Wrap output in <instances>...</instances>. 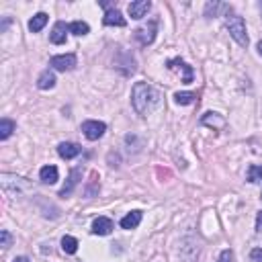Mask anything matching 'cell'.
I'll return each mask as SVG.
<instances>
[{"mask_svg":"<svg viewBox=\"0 0 262 262\" xmlns=\"http://www.w3.org/2000/svg\"><path fill=\"white\" fill-rule=\"evenodd\" d=\"M131 102L142 117H148L162 104V92L148 82H136L134 90H131Z\"/></svg>","mask_w":262,"mask_h":262,"instance_id":"cell-1","label":"cell"},{"mask_svg":"<svg viewBox=\"0 0 262 262\" xmlns=\"http://www.w3.org/2000/svg\"><path fill=\"white\" fill-rule=\"evenodd\" d=\"M226 27L230 31V35L238 41V46L246 48L248 46V35H246V23L242 16L238 14H232V16H226Z\"/></svg>","mask_w":262,"mask_h":262,"instance_id":"cell-2","label":"cell"},{"mask_svg":"<svg viewBox=\"0 0 262 262\" xmlns=\"http://www.w3.org/2000/svg\"><path fill=\"white\" fill-rule=\"evenodd\" d=\"M104 131H106V125L102 121H84L82 123V134L90 142H96L98 138H102Z\"/></svg>","mask_w":262,"mask_h":262,"instance_id":"cell-3","label":"cell"},{"mask_svg":"<svg viewBox=\"0 0 262 262\" xmlns=\"http://www.w3.org/2000/svg\"><path fill=\"white\" fill-rule=\"evenodd\" d=\"M50 66H52L54 70H58V72H68V70H72L74 66H76V56H74V54L56 56V58H52Z\"/></svg>","mask_w":262,"mask_h":262,"instance_id":"cell-4","label":"cell"},{"mask_svg":"<svg viewBox=\"0 0 262 262\" xmlns=\"http://www.w3.org/2000/svg\"><path fill=\"white\" fill-rule=\"evenodd\" d=\"M156 31H158V23L156 20H150V25L140 27L136 31V37H138V41L142 43V46H150V43L156 39Z\"/></svg>","mask_w":262,"mask_h":262,"instance_id":"cell-5","label":"cell"},{"mask_svg":"<svg viewBox=\"0 0 262 262\" xmlns=\"http://www.w3.org/2000/svg\"><path fill=\"white\" fill-rule=\"evenodd\" d=\"M102 23H104L106 27H125L127 20H125V16H123L117 8H108V10L104 12V16H102Z\"/></svg>","mask_w":262,"mask_h":262,"instance_id":"cell-6","label":"cell"},{"mask_svg":"<svg viewBox=\"0 0 262 262\" xmlns=\"http://www.w3.org/2000/svg\"><path fill=\"white\" fill-rule=\"evenodd\" d=\"M150 8H152L150 0H136V2H129V16L131 18H144Z\"/></svg>","mask_w":262,"mask_h":262,"instance_id":"cell-7","label":"cell"},{"mask_svg":"<svg viewBox=\"0 0 262 262\" xmlns=\"http://www.w3.org/2000/svg\"><path fill=\"white\" fill-rule=\"evenodd\" d=\"M166 66H168V70H182V72H184V78H182L184 84H190V82H192V68H190L188 64H184L182 60H178V58H176V60H170Z\"/></svg>","mask_w":262,"mask_h":262,"instance_id":"cell-8","label":"cell"},{"mask_svg":"<svg viewBox=\"0 0 262 262\" xmlns=\"http://www.w3.org/2000/svg\"><path fill=\"white\" fill-rule=\"evenodd\" d=\"M68 31H70V25H66V23H62V20H58L54 31H52V35H50V41L56 43V46H62V43H66V35H68Z\"/></svg>","mask_w":262,"mask_h":262,"instance_id":"cell-9","label":"cell"},{"mask_svg":"<svg viewBox=\"0 0 262 262\" xmlns=\"http://www.w3.org/2000/svg\"><path fill=\"white\" fill-rule=\"evenodd\" d=\"M80 146L78 144H70V142H64V144H60L58 146V154L64 158V160H72V158H76L78 154H80Z\"/></svg>","mask_w":262,"mask_h":262,"instance_id":"cell-10","label":"cell"},{"mask_svg":"<svg viewBox=\"0 0 262 262\" xmlns=\"http://www.w3.org/2000/svg\"><path fill=\"white\" fill-rule=\"evenodd\" d=\"M92 232L96 236H108L113 232V222L108 217H96L94 224H92Z\"/></svg>","mask_w":262,"mask_h":262,"instance_id":"cell-11","label":"cell"},{"mask_svg":"<svg viewBox=\"0 0 262 262\" xmlns=\"http://www.w3.org/2000/svg\"><path fill=\"white\" fill-rule=\"evenodd\" d=\"M140 222H142V211H131L121 220V228L123 230H136L140 226Z\"/></svg>","mask_w":262,"mask_h":262,"instance_id":"cell-12","label":"cell"},{"mask_svg":"<svg viewBox=\"0 0 262 262\" xmlns=\"http://www.w3.org/2000/svg\"><path fill=\"white\" fill-rule=\"evenodd\" d=\"M37 86L41 90H50V88H54L56 86V74L52 72V70H46L39 78H37Z\"/></svg>","mask_w":262,"mask_h":262,"instance_id":"cell-13","label":"cell"},{"mask_svg":"<svg viewBox=\"0 0 262 262\" xmlns=\"http://www.w3.org/2000/svg\"><path fill=\"white\" fill-rule=\"evenodd\" d=\"M39 176H41V182L56 184L58 182V168L56 166H43L41 172H39Z\"/></svg>","mask_w":262,"mask_h":262,"instance_id":"cell-14","label":"cell"},{"mask_svg":"<svg viewBox=\"0 0 262 262\" xmlns=\"http://www.w3.org/2000/svg\"><path fill=\"white\" fill-rule=\"evenodd\" d=\"M78 178H80V168H74L72 172H70V178H68V184H66L62 190H60V196H68V194H72V190H74V186L78 184Z\"/></svg>","mask_w":262,"mask_h":262,"instance_id":"cell-15","label":"cell"},{"mask_svg":"<svg viewBox=\"0 0 262 262\" xmlns=\"http://www.w3.org/2000/svg\"><path fill=\"white\" fill-rule=\"evenodd\" d=\"M46 23H48V14H46V12H37V14L29 20V31H31V33H37V31H41L43 27H46Z\"/></svg>","mask_w":262,"mask_h":262,"instance_id":"cell-16","label":"cell"},{"mask_svg":"<svg viewBox=\"0 0 262 262\" xmlns=\"http://www.w3.org/2000/svg\"><path fill=\"white\" fill-rule=\"evenodd\" d=\"M62 250L66 254H76L78 252V240L72 236H64L62 238Z\"/></svg>","mask_w":262,"mask_h":262,"instance_id":"cell-17","label":"cell"},{"mask_svg":"<svg viewBox=\"0 0 262 262\" xmlns=\"http://www.w3.org/2000/svg\"><path fill=\"white\" fill-rule=\"evenodd\" d=\"M12 131H14V121H10V119H2V121H0V140L10 138Z\"/></svg>","mask_w":262,"mask_h":262,"instance_id":"cell-18","label":"cell"},{"mask_svg":"<svg viewBox=\"0 0 262 262\" xmlns=\"http://www.w3.org/2000/svg\"><path fill=\"white\" fill-rule=\"evenodd\" d=\"M90 31V27L84 23V20H74V23L70 25V33H74V35H78V37H82V35H86Z\"/></svg>","mask_w":262,"mask_h":262,"instance_id":"cell-19","label":"cell"},{"mask_svg":"<svg viewBox=\"0 0 262 262\" xmlns=\"http://www.w3.org/2000/svg\"><path fill=\"white\" fill-rule=\"evenodd\" d=\"M224 119L222 117H217V113H207L203 117V125H209V127H224Z\"/></svg>","mask_w":262,"mask_h":262,"instance_id":"cell-20","label":"cell"},{"mask_svg":"<svg viewBox=\"0 0 262 262\" xmlns=\"http://www.w3.org/2000/svg\"><path fill=\"white\" fill-rule=\"evenodd\" d=\"M194 98H196L194 92H176L174 94V100H176L178 104H192Z\"/></svg>","mask_w":262,"mask_h":262,"instance_id":"cell-21","label":"cell"},{"mask_svg":"<svg viewBox=\"0 0 262 262\" xmlns=\"http://www.w3.org/2000/svg\"><path fill=\"white\" fill-rule=\"evenodd\" d=\"M258 180H262V166L252 164L248 168V182H258Z\"/></svg>","mask_w":262,"mask_h":262,"instance_id":"cell-22","label":"cell"},{"mask_svg":"<svg viewBox=\"0 0 262 262\" xmlns=\"http://www.w3.org/2000/svg\"><path fill=\"white\" fill-rule=\"evenodd\" d=\"M10 242H12V236L6 232V230H2V232H0V246H2L4 250L10 246Z\"/></svg>","mask_w":262,"mask_h":262,"instance_id":"cell-23","label":"cell"},{"mask_svg":"<svg viewBox=\"0 0 262 262\" xmlns=\"http://www.w3.org/2000/svg\"><path fill=\"white\" fill-rule=\"evenodd\" d=\"M220 8H226V6H224V4H220V2H213V4L209 2V4H207V16H211V12H213V16H215V12L220 10Z\"/></svg>","mask_w":262,"mask_h":262,"instance_id":"cell-24","label":"cell"},{"mask_svg":"<svg viewBox=\"0 0 262 262\" xmlns=\"http://www.w3.org/2000/svg\"><path fill=\"white\" fill-rule=\"evenodd\" d=\"M250 262H262V248H254L250 252Z\"/></svg>","mask_w":262,"mask_h":262,"instance_id":"cell-25","label":"cell"},{"mask_svg":"<svg viewBox=\"0 0 262 262\" xmlns=\"http://www.w3.org/2000/svg\"><path fill=\"white\" fill-rule=\"evenodd\" d=\"M234 260V252L232 250H224L220 256V262H232Z\"/></svg>","mask_w":262,"mask_h":262,"instance_id":"cell-26","label":"cell"},{"mask_svg":"<svg viewBox=\"0 0 262 262\" xmlns=\"http://www.w3.org/2000/svg\"><path fill=\"white\" fill-rule=\"evenodd\" d=\"M256 230L258 232H262V211L258 213V217H256Z\"/></svg>","mask_w":262,"mask_h":262,"instance_id":"cell-27","label":"cell"},{"mask_svg":"<svg viewBox=\"0 0 262 262\" xmlns=\"http://www.w3.org/2000/svg\"><path fill=\"white\" fill-rule=\"evenodd\" d=\"M12 262H29V258H27V256H18V258H14Z\"/></svg>","mask_w":262,"mask_h":262,"instance_id":"cell-28","label":"cell"},{"mask_svg":"<svg viewBox=\"0 0 262 262\" xmlns=\"http://www.w3.org/2000/svg\"><path fill=\"white\" fill-rule=\"evenodd\" d=\"M258 54L262 56V41H258Z\"/></svg>","mask_w":262,"mask_h":262,"instance_id":"cell-29","label":"cell"},{"mask_svg":"<svg viewBox=\"0 0 262 262\" xmlns=\"http://www.w3.org/2000/svg\"><path fill=\"white\" fill-rule=\"evenodd\" d=\"M260 8H262V4H260Z\"/></svg>","mask_w":262,"mask_h":262,"instance_id":"cell-30","label":"cell"}]
</instances>
